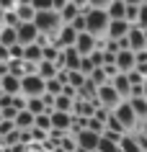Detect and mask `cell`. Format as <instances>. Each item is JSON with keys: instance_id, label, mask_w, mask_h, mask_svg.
<instances>
[{"instance_id": "1", "label": "cell", "mask_w": 147, "mask_h": 152, "mask_svg": "<svg viewBox=\"0 0 147 152\" xmlns=\"http://www.w3.org/2000/svg\"><path fill=\"white\" fill-rule=\"evenodd\" d=\"M85 16V34L96 36V39H103L108 31V13L103 8H83L80 10Z\"/></svg>"}, {"instance_id": "2", "label": "cell", "mask_w": 147, "mask_h": 152, "mask_svg": "<svg viewBox=\"0 0 147 152\" xmlns=\"http://www.w3.org/2000/svg\"><path fill=\"white\" fill-rule=\"evenodd\" d=\"M34 26L39 28L41 36H54V34L62 28V18H59V13H54V10H41V13H36V18H34Z\"/></svg>"}, {"instance_id": "3", "label": "cell", "mask_w": 147, "mask_h": 152, "mask_svg": "<svg viewBox=\"0 0 147 152\" xmlns=\"http://www.w3.org/2000/svg\"><path fill=\"white\" fill-rule=\"evenodd\" d=\"M47 93V83L39 75H23L21 77V96L23 98H41Z\"/></svg>"}, {"instance_id": "4", "label": "cell", "mask_w": 147, "mask_h": 152, "mask_svg": "<svg viewBox=\"0 0 147 152\" xmlns=\"http://www.w3.org/2000/svg\"><path fill=\"white\" fill-rule=\"evenodd\" d=\"M121 101H124V98L119 96L114 88H111V83H106V85H101V88H98V96H96L98 108H106V111L114 113V111H116V106L121 103Z\"/></svg>"}, {"instance_id": "5", "label": "cell", "mask_w": 147, "mask_h": 152, "mask_svg": "<svg viewBox=\"0 0 147 152\" xmlns=\"http://www.w3.org/2000/svg\"><path fill=\"white\" fill-rule=\"evenodd\" d=\"M114 116L119 119V124H121V126L127 129V134H132V132H137V126H139V119L134 116V111H132L129 101H121V103L116 106Z\"/></svg>"}, {"instance_id": "6", "label": "cell", "mask_w": 147, "mask_h": 152, "mask_svg": "<svg viewBox=\"0 0 147 152\" xmlns=\"http://www.w3.org/2000/svg\"><path fill=\"white\" fill-rule=\"evenodd\" d=\"M49 41H52L57 49H70V47H75V41H78V31H75L72 26H62Z\"/></svg>"}, {"instance_id": "7", "label": "cell", "mask_w": 147, "mask_h": 152, "mask_svg": "<svg viewBox=\"0 0 147 152\" xmlns=\"http://www.w3.org/2000/svg\"><path fill=\"white\" fill-rule=\"evenodd\" d=\"M39 36H41V34H39V28H36L34 23H18V28H16V39H18L21 47H31V44H36Z\"/></svg>"}, {"instance_id": "8", "label": "cell", "mask_w": 147, "mask_h": 152, "mask_svg": "<svg viewBox=\"0 0 147 152\" xmlns=\"http://www.w3.org/2000/svg\"><path fill=\"white\" fill-rule=\"evenodd\" d=\"M98 142H101V134H93L88 129H83L80 134H75V144H78V150H83V152H96Z\"/></svg>"}, {"instance_id": "9", "label": "cell", "mask_w": 147, "mask_h": 152, "mask_svg": "<svg viewBox=\"0 0 147 152\" xmlns=\"http://www.w3.org/2000/svg\"><path fill=\"white\" fill-rule=\"evenodd\" d=\"M49 121H52V132H62V134H70V126H72V113L49 111Z\"/></svg>"}, {"instance_id": "10", "label": "cell", "mask_w": 147, "mask_h": 152, "mask_svg": "<svg viewBox=\"0 0 147 152\" xmlns=\"http://www.w3.org/2000/svg\"><path fill=\"white\" fill-rule=\"evenodd\" d=\"M127 44H129V52H142V49H147V34L137 26H132L127 34Z\"/></svg>"}, {"instance_id": "11", "label": "cell", "mask_w": 147, "mask_h": 152, "mask_svg": "<svg viewBox=\"0 0 147 152\" xmlns=\"http://www.w3.org/2000/svg\"><path fill=\"white\" fill-rule=\"evenodd\" d=\"M75 49H78V54H80V57H88V54H93V52L98 49V39H96V36H90V34H78Z\"/></svg>"}, {"instance_id": "12", "label": "cell", "mask_w": 147, "mask_h": 152, "mask_svg": "<svg viewBox=\"0 0 147 152\" xmlns=\"http://www.w3.org/2000/svg\"><path fill=\"white\" fill-rule=\"evenodd\" d=\"M132 23H127V21H108V31L103 39H111V41H121L127 34H129Z\"/></svg>"}, {"instance_id": "13", "label": "cell", "mask_w": 147, "mask_h": 152, "mask_svg": "<svg viewBox=\"0 0 147 152\" xmlns=\"http://www.w3.org/2000/svg\"><path fill=\"white\" fill-rule=\"evenodd\" d=\"M80 59H83V57L78 54V49H75V47L62 49V64H65L67 72H80Z\"/></svg>"}, {"instance_id": "14", "label": "cell", "mask_w": 147, "mask_h": 152, "mask_svg": "<svg viewBox=\"0 0 147 152\" xmlns=\"http://www.w3.org/2000/svg\"><path fill=\"white\" fill-rule=\"evenodd\" d=\"M116 70L121 72V75H127V72L134 70V52H129V49H121L119 54H116Z\"/></svg>"}, {"instance_id": "15", "label": "cell", "mask_w": 147, "mask_h": 152, "mask_svg": "<svg viewBox=\"0 0 147 152\" xmlns=\"http://www.w3.org/2000/svg\"><path fill=\"white\" fill-rule=\"evenodd\" d=\"M0 93H5V96H21V77L5 75L0 80Z\"/></svg>"}, {"instance_id": "16", "label": "cell", "mask_w": 147, "mask_h": 152, "mask_svg": "<svg viewBox=\"0 0 147 152\" xmlns=\"http://www.w3.org/2000/svg\"><path fill=\"white\" fill-rule=\"evenodd\" d=\"M108 21H127V3H119V0H111L108 3Z\"/></svg>"}, {"instance_id": "17", "label": "cell", "mask_w": 147, "mask_h": 152, "mask_svg": "<svg viewBox=\"0 0 147 152\" xmlns=\"http://www.w3.org/2000/svg\"><path fill=\"white\" fill-rule=\"evenodd\" d=\"M57 72H59V70H57V64H54V62H47V59H41V62L36 64V75H39L44 83L52 80V77H57Z\"/></svg>"}, {"instance_id": "18", "label": "cell", "mask_w": 147, "mask_h": 152, "mask_svg": "<svg viewBox=\"0 0 147 152\" xmlns=\"http://www.w3.org/2000/svg\"><path fill=\"white\" fill-rule=\"evenodd\" d=\"M13 124H16L18 132H31V129H34V113H29L26 108H23V111H18L16 119H13Z\"/></svg>"}, {"instance_id": "19", "label": "cell", "mask_w": 147, "mask_h": 152, "mask_svg": "<svg viewBox=\"0 0 147 152\" xmlns=\"http://www.w3.org/2000/svg\"><path fill=\"white\" fill-rule=\"evenodd\" d=\"M111 88H114L116 93H119V96L124 98V101H127V98H129V93H132V85H129V80H127V75H121V72H119V75L114 77V80H111Z\"/></svg>"}, {"instance_id": "20", "label": "cell", "mask_w": 147, "mask_h": 152, "mask_svg": "<svg viewBox=\"0 0 147 152\" xmlns=\"http://www.w3.org/2000/svg\"><path fill=\"white\" fill-rule=\"evenodd\" d=\"M44 59V52H41L39 44H31V47H23V62L29 64H39Z\"/></svg>"}, {"instance_id": "21", "label": "cell", "mask_w": 147, "mask_h": 152, "mask_svg": "<svg viewBox=\"0 0 147 152\" xmlns=\"http://www.w3.org/2000/svg\"><path fill=\"white\" fill-rule=\"evenodd\" d=\"M96 96H98V88L90 80H85V85L78 88V98L75 101H96Z\"/></svg>"}, {"instance_id": "22", "label": "cell", "mask_w": 147, "mask_h": 152, "mask_svg": "<svg viewBox=\"0 0 147 152\" xmlns=\"http://www.w3.org/2000/svg\"><path fill=\"white\" fill-rule=\"evenodd\" d=\"M72 106H75V98H67V96H54V108L52 111H62V113H72Z\"/></svg>"}, {"instance_id": "23", "label": "cell", "mask_w": 147, "mask_h": 152, "mask_svg": "<svg viewBox=\"0 0 147 152\" xmlns=\"http://www.w3.org/2000/svg\"><path fill=\"white\" fill-rule=\"evenodd\" d=\"M18 44V39H16V28H0V47H5V49H10V47H16Z\"/></svg>"}, {"instance_id": "24", "label": "cell", "mask_w": 147, "mask_h": 152, "mask_svg": "<svg viewBox=\"0 0 147 152\" xmlns=\"http://www.w3.org/2000/svg\"><path fill=\"white\" fill-rule=\"evenodd\" d=\"M26 111L34 113V116H39V113H49L41 98H26Z\"/></svg>"}, {"instance_id": "25", "label": "cell", "mask_w": 147, "mask_h": 152, "mask_svg": "<svg viewBox=\"0 0 147 152\" xmlns=\"http://www.w3.org/2000/svg\"><path fill=\"white\" fill-rule=\"evenodd\" d=\"M16 16L21 23H34V18H36V10L31 8V5H18L16 8Z\"/></svg>"}, {"instance_id": "26", "label": "cell", "mask_w": 147, "mask_h": 152, "mask_svg": "<svg viewBox=\"0 0 147 152\" xmlns=\"http://www.w3.org/2000/svg\"><path fill=\"white\" fill-rule=\"evenodd\" d=\"M119 150H121V152H142V150H139V144H137V139H134L132 134H124V137H121Z\"/></svg>"}, {"instance_id": "27", "label": "cell", "mask_w": 147, "mask_h": 152, "mask_svg": "<svg viewBox=\"0 0 147 152\" xmlns=\"http://www.w3.org/2000/svg\"><path fill=\"white\" fill-rule=\"evenodd\" d=\"M88 80L93 83L96 88H101V85H106V83H108V77H106V72H103V67H96V70L88 75Z\"/></svg>"}, {"instance_id": "28", "label": "cell", "mask_w": 147, "mask_h": 152, "mask_svg": "<svg viewBox=\"0 0 147 152\" xmlns=\"http://www.w3.org/2000/svg\"><path fill=\"white\" fill-rule=\"evenodd\" d=\"M34 129H41V132H52V121H49V113H39L34 116Z\"/></svg>"}, {"instance_id": "29", "label": "cell", "mask_w": 147, "mask_h": 152, "mask_svg": "<svg viewBox=\"0 0 147 152\" xmlns=\"http://www.w3.org/2000/svg\"><path fill=\"white\" fill-rule=\"evenodd\" d=\"M106 132H114V134H127V129L119 124V119H116L114 113H111V116L106 119Z\"/></svg>"}, {"instance_id": "30", "label": "cell", "mask_w": 147, "mask_h": 152, "mask_svg": "<svg viewBox=\"0 0 147 152\" xmlns=\"http://www.w3.org/2000/svg\"><path fill=\"white\" fill-rule=\"evenodd\" d=\"M85 129H88V132H93V134H103V132H106V124H103V121H98L96 116H90Z\"/></svg>"}, {"instance_id": "31", "label": "cell", "mask_w": 147, "mask_h": 152, "mask_svg": "<svg viewBox=\"0 0 147 152\" xmlns=\"http://www.w3.org/2000/svg\"><path fill=\"white\" fill-rule=\"evenodd\" d=\"M18 16H16V10H8V13H3V26L5 28H18Z\"/></svg>"}, {"instance_id": "32", "label": "cell", "mask_w": 147, "mask_h": 152, "mask_svg": "<svg viewBox=\"0 0 147 152\" xmlns=\"http://www.w3.org/2000/svg\"><path fill=\"white\" fill-rule=\"evenodd\" d=\"M8 75L23 77V59H10V62H8Z\"/></svg>"}, {"instance_id": "33", "label": "cell", "mask_w": 147, "mask_h": 152, "mask_svg": "<svg viewBox=\"0 0 147 152\" xmlns=\"http://www.w3.org/2000/svg\"><path fill=\"white\" fill-rule=\"evenodd\" d=\"M127 80H129V85H132V88H139V85H142V83H145L147 77L142 75V72L132 70V72H127Z\"/></svg>"}, {"instance_id": "34", "label": "cell", "mask_w": 147, "mask_h": 152, "mask_svg": "<svg viewBox=\"0 0 147 152\" xmlns=\"http://www.w3.org/2000/svg\"><path fill=\"white\" fill-rule=\"evenodd\" d=\"M62 88H65V85L59 83V77L47 80V93H49V96H59V93H62Z\"/></svg>"}, {"instance_id": "35", "label": "cell", "mask_w": 147, "mask_h": 152, "mask_svg": "<svg viewBox=\"0 0 147 152\" xmlns=\"http://www.w3.org/2000/svg\"><path fill=\"white\" fill-rule=\"evenodd\" d=\"M137 28H142V31L147 34V5H139V13H137Z\"/></svg>"}, {"instance_id": "36", "label": "cell", "mask_w": 147, "mask_h": 152, "mask_svg": "<svg viewBox=\"0 0 147 152\" xmlns=\"http://www.w3.org/2000/svg\"><path fill=\"white\" fill-rule=\"evenodd\" d=\"M98 152H121V150H119V144H114V142H108V139L101 137V142H98Z\"/></svg>"}, {"instance_id": "37", "label": "cell", "mask_w": 147, "mask_h": 152, "mask_svg": "<svg viewBox=\"0 0 147 152\" xmlns=\"http://www.w3.org/2000/svg\"><path fill=\"white\" fill-rule=\"evenodd\" d=\"M31 8L36 10V13H41V10H52V0H31Z\"/></svg>"}, {"instance_id": "38", "label": "cell", "mask_w": 147, "mask_h": 152, "mask_svg": "<svg viewBox=\"0 0 147 152\" xmlns=\"http://www.w3.org/2000/svg\"><path fill=\"white\" fill-rule=\"evenodd\" d=\"M93 70H96V67H93V62H90V57H83V59H80V72L88 77Z\"/></svg>"}, {"instance_id": "39", "label": "cell", "mask_w": 147, "mask_h": 152, "mask_svg": "<svg viewBox=\"0 0 147 152\" xmlns=\"http://www.w3.org/2000/svg\"><path fill=\"white\" fill-rule=\"evenodd\" d=\"M70 26H72V28H75V31H78V34H85V16H83V13H80V16L75 18V21H72V23H70Z\"/></svg>"}, {"instance_id": "40", "label": "cell", "mask_w": 147, "mask_h": 152, "mask_svg": "<svg viewBox=\"0 0 147 152\" xmlns=\"http://www.w3.org/2000/svg\"><path fill=\"white\" fill-rule=\"evenodd\" d=\"M8 57H10V59H23V47H21V44L10 47L8 49Z\"/></svg>"}, {"instance_id": "41", "label": "cell", "mask_w": 147, "mask_h": 152, "mask_svg": "<svg viewBox=\"0 0 147 152\" xmlns=\"http://www.w3.org/2000/svg\"><path fill=\"white\" fill-rule=\"evenodd\" d=\"M142 64H147V49L134 52V67H142Z\"/></svg>"}, {"instance_id": "42", "label": "cell", "mask_w": 147, "mask_h": 152, "mask_svg": "<svg viewBox=\"0 0 147 152\" xmlns=\"http://www.w3.org/2000/svg\"><path fill=\"white\" fill-rule=\"evenodd\" d=\"M16 5H18V0H0V10H3V13L16 10Z\"/></svg>"}, {"instance_id": "43", "label": "cell", "mask_w": 147, "mask_h": 152, "mask_svg": "<svg viewBox=\"0 0 147 152\" xmlns=\"http://www.w3.org/2000/svg\"><path fill=\"white\" fill-rule=\"evenodd\" d=\"M108 3H111V0H88L90 8H103V10L108 8Z\"/></svg>"}, {"instance_id": "44", "label": "cell", "mask_w": 147, "mask_h": 152, "mask_svg": "<svg viewBox=\"0 0 147 152\" xmlns=\"http://www.w3.org/2000/svg\"><path fill=\"white\" fill-rule=\"evenodd\" d=\"M67 3H70V0H52V10H54V13H59Z\"/></svg>"}, {"instance_id": "45", "label": "cell", "mask_w": 147, "mask_h": 152, "mask_svg": "<svg viewBox=\"0 0 147 152\" xmlns=\"http://www.w3.org/2000/svg\"><path fill=\"white\" fill-rule=\"evenodd\" d=\"M137 132H139V134H142V137H145V139H147V121H139Z\"/></svg>"}, {"instance_id": "46", "label": "cell", "mask_w": 147, "mask_h": 152, "mask_svg": "<svg viewBox=\"0 0 147 152\" xmlns=\"http://www.w3.org/2000/svg\"><path fill=\"white\" fill-rule=\"evenodd\" d=\"M124 3H127V5H132V8H139V5H142V0H124Z\"/></svg>"}, {"instance_id": "47", "label": "cell", "mask_w": 147, "mask_h": 152, "mask_svg": "<svg viewBox=\"0 0 147 152\" xmlns=\"http://www.w3.org/2000/svg\"><path fill=\"white\" fill-rule=\"evenodd\" d=\"M142 98H145V101H147V80L142 83Z\"/></svg>"}, {"instance_id": "48", "label": "cell", "mask_w": 147, "mask_h": 152, "mask_svg": "<svg viewBox=\"0 0 147 152\" xmlns=\"http://www.w3.org/2000/svg\"><path fill=\"white\" fill-rule=\"evenodd\" d=\"M0 28H3V10H0Z\"/></svg>"}, {"instance_id": "49", "label": "cell", "mask_w": 147, "mask_h": 152, "mask_svg": "<svg viewBox=\"0 0 147 152\" xmlns=\"http://www.w3.org/2000/svg\"><path fill=\"white\" fill-rule=\"evenodd\" d=\"M142 5H147V0H142Z\"/></svg>"}, {"instance_id": "50", "label": "cell", "mask_w": 147, "mask_h": 152, "mask_svg": "<svg viewBox=\"0 0 147 152\" xmlns=\"http://www.w3.org/2000/svg\"><path fill=\"white\" fill-rule=\"evenodd\" d=\"M119 3H124V0H119Z\"/></svg>"}, {"instance_id": "51", "label": "cell", "mask_w": 147, "mask_h": 152, "mask_svg": "<svg viewBox=\"0 0 147 152\" xmlns=\"http://www.w3.org/2000/svg\"><path fill=\"white\" fill-rule=\"evenodd\" d=\"M0 80H3V77H0Z\"/></svg>"}, {"instance_id": "52", "label": "cell", "mask_w": 147, "mask_h": 152, "mask_svg": "<svg viewBox=\"0 0 147 152\" xmlns=\"http://www.w3.org/2000/svg\"><path fill=\"white\" fill-rule=\"evenodd\" d=\"M96 152H98V150H96Z\"/></svg>"}]
</instances>
